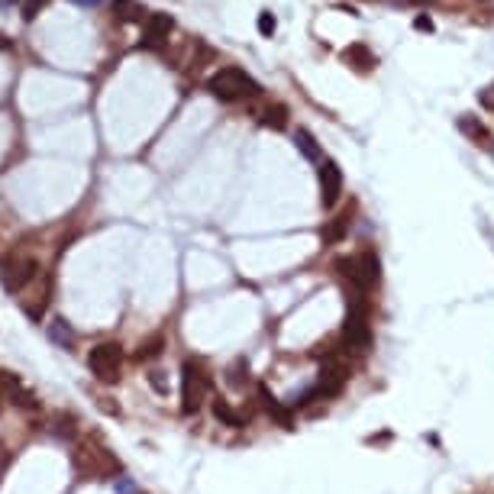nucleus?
<instances>
[{"instance_id":"nucleus-1","label":"nucleus","mask_w":494,"mask_h":494,"mask_svg":"<svg viewBox=\"0 0 494 494\" xmlns=\"http://www.w3.org/2000/svg\"><path fill=\"white\" fill-rule=\"evenodd\" d=\"M207 91L214 94L216 101H223V103H239V101H252V97H259L262 84L255 81L249 71H243V68L226 65V68H220V71H214V75L207 78Z\"/></svg>"},{"instance_id":"nucleus-2","label":"nucleus","mask_w":494,"mask_h":494,"mask_svg":"<svg viewBox=\"0 0 494 494\" xmlns=\"http://www.w3.org/2000/svg\"><path fill=\"white\" fill-rule=\"evenodd\" d=\"M336 269H339V275H343L355 291H362V294H368V291L378 284V278H382V265H378V255H375L372 249L359 252V255H349V259H339Z\"/></svg>"},{"instance_id":"nucleus-3","label":"nucleus","mask_w":494,"mask_h":494,"mask_svg":"<svg viewBox=\"0 0 494 494\" xmlns=\"http://www.w3.org/2000/svg\"><path fill=\"white\" fill-rule=\"evenodd\" d=\"M349 300V314H346V327H343V336L346 343L352 346V349H365V346L372 343V327H368V300H365L362 291L352 288V298Z\"/></svg>"},{"instance_id":"nucleus-4","label":"nucleus","mask_w":494,"mask_h":494,"mask_svg":"<svg viewBox=\"0 0 494 494\" xmlns=\"http://www.w3.org/2000/svg\"><path fill=\"white\" fill-rule=\"evenodd\" d=\"M207 391H210V375L204 372V365L185 362V372H181V411L197 414Z\"/></svg>"},{"instance_id":"nucleus-5","label":"nucleus","mask_w":494,"mask_h":494,"mask_svg":"<svg viewBox=\"0 0 494 494\" xmlns=\"http://www.w3.org/2000/svg\"><path fill=\"white\" fill-rule=\"evenodd\" d=\"M87 368L94 372L97 382H107L113 384L120 378V368H123V349L120 343H97L87 352Z\"/></svg>"},{"instance_id":"nucleus-6","label":"nucleus","mask_w":494,"mask_h":494,"mask_svg":"<svg viewBox=\"0 0 494 494\" xmlns=\"http://www.w3.org/2000/svg\"><path fill=\"white\" fill-rule=\"evenodd\" d=\"M36 271H39V262L33 259V255L13 252V255H7V259L0 262V281H3V288H7L10 294L26 288L29 281L36 278Z\"/></svg>"},{"instance_id":"nucleus-7","label":"nucleus","mask_w":494,"mask_h":494,"mask_svg":"<svg viewBox=\"0 0 494 494\" xmlns=\"http://www.w3.org/2000/svg\"><path fill=\"white\" fill-rule=\"evenodd\" d=\"M75 468L81 475H107V472H117L120 462L101 446H91V443H81L75 452Z\"/></svg>"},{"instance_id":"nucleus-8","label":"nucleus","mask_w":494,"mask_h":494,"mask_svg":"<svg viewBox=\"0 0 494 494\" xmlns=\"http://www.w3.org/2000/svg\"><path fill=\"white\" fill-rule=\"evenodd\" d=\"M320 204L333 210L339 204V197H343V168L336 165L333 159H320Z\"/></svg>"},{"instance_id":"nucleus-9","label":"nucleus","mask_w":494,"mask_h":494,"mask_svg":"<svg viewBox=\"0 0 494 494\" xmlns=\"http://www.w3.org/2000/svg\"><path fill=\"white\" fill-rule=\"evenodd\" d=\"M171 29H175V19L168 17V13H146V19H142L139 46L159 52V49L168 42V36H171Z\"/></svg>"},{"instance_id":"nucleus-10","label":"nucleus","mask_w":494,"mask_h":494,"mask_svg":"<svg viewBox=\"0 0 494 494\" xmlns=\"http://www.w3.org/2000/svg\"><path fill=\"white\" fill-rule=\"evenodd\" d=\"M339 58H343L352 71H359V75H368V71L378 65V56H375L365 42H352V46H346L343 52H339Z\"/></svg>"},{"instance_id":"nucleus-11","label":"nucleus","mask_w":494,"mask_h":494,"mask_svg":"<svg viewBox=\"0 0 494 494\" xmlns=\"http://www.w3.org/2000/svg\"><path fill=\"white\" fill-rule=\"evenodd\" d=\"M459 130L466 133L475 146H491V133H488L485 123L478 120V117H472V113H462V117H459Z\"/></svg>"},{"instance_id":"nucleus-12","label":"nucleus","mask_w":494,"mask_h":494,"mask_svg":"<svg viewBox=\"0 0 494 494\" xmlns=\"http://www.w3.org/2000/svg\"><path fill=\"white\" fill-rule=\"evenodd\" d=\"M110 7H113V17L120 23H142L146 19V7L139 0H113Z\"/></svg>"},{"instance_id":"nucleus-13","label":"nucleus","mask_w":494,"mask_h":494,"mask_svg":"<svg viewBox=\"0 0 494 494\" xmlns=\"http://www.w3.org/2000/svg\"><path fill=\"white\" fill-rule=\"evenodd\" d=\"M259 123L269 126V130H284V126H288V107H284V103H269V107L259 113Z\"/></svg>"},{"instance_id":"nucleus-14","label":"nucleus","mask_w":494,"mask_h":494,"mask_svg":"<svg viewBox=\"0 0 494 494\" xmlns=\"http://www.w3.org/2000/svg\"><path fill=\"white\" fill-rule=\"evenodd\" d=\"M294 142H298V149H300V155H304V159H310V162L323 159V152H320V146H317V139H314V133H310V130L298 126V133H294Z\"/></svg>"},{"instance_id":"nucleus-15","label":"nucleus","mask_w":494,"mask_h":494,"mask_svg":"<svg viewBox=\"0 0 494 494\" xmlns=\"http://www.w3.org/2000/svg\"><path fill=\"white\" fill-rule=\"evenodd\" d=\"M49 339H52V343H58L62 349H75V343H78L75 330L68 327L65 320H52V323H49Z\"/></svg>"},{"instance_id":"nucleus-16","label":"nucleus","mask_w":494,"mask_h":494,"mask_svg":"<svg viewBox=\"0 0 494 494\" xmlns=\"http://www.w3.org/2000/svg\"><path fill=\"white\" fill-rule=\"evenodd\" d=\"M346 233H349V214L330 220V223L323 226V233H320V236H323V243H327V246H333V243H339Z\"/></svg>"},{"instance_id":"nucleus-17","label":"nucleus","mask_w":494,"mask_h":494,"mask_svg":"<svg viewBox=\"0 0 494 494\" xmlns=\"http://www.w3.org/2000/svg\"><path fill=\"white\" fill-rule=\"evenodd\" d=\"M214 414L223 420V423H230V427H243V417H239V414H236L226 401H220V398L214 401Z\"/></svg>"},{"instance_id":"nucleus-18","label":"nucleus","mask_w":494,"mask_h":494,"mask_svg":"<svg viewBox=\"0 0 494 494\" xmlns=\"http://www.w3.org/2000/svg\"><path fill=\"white\" fill-rule=\"evenodd\" d=\"M255 26H259V33L265 39H271V36H275V29H278V19H275V13H271V10H262L259 19H255Z\"/></svg>"},{"instance_id":"nucleus-19","label":"nucleus","mask_w":494,"mask_h":494,"mask_svg":"<svg viewBox=\"0 0 494 494\" xmlns=\"http://www.w3.org/2000/svg\"><path fill=\"white\" fill-rule=\"evenodd\" d=\"M162 346H165V336H152V339H149V343H142L139 346V352H136V355H139V359H155V355H159L162 352Z\"/></svg>"},{"instance_id":"nucleus-20","label":"nucleus","mask_w":494,"mask_h":494,"mask_svg":"<svg viewBox=\"0 0 494 494\" xmlns=\"http://www.w3.org/2000/svg\"><path fill=\"white\" fill-rule=\"evenodd\" d=\"M46 3H49V0H23V19H26V23H33V19H36L39 13L46 10Z\"/></svg>"},{"instance_id":"nucleus-21","label":"nucleus","mask_w":494,"mask_h":494,"mask_svg":"<svg viewBox=\"0 0 494 494\" xmlns=\"http://www.w3.org/2000/svg\"><path fill=\"white\" fill-rule=\"evenodd\" d=\"M478 103H482L485 110H494V81L488 84L485 91H478Z\"/></svg>"},{"instance_id":"nucleus-22","label":"nucleus","mask_w":494,"mask_h":494,"mask_svg":"<svg viewBox=\"0 0 494 494\" xmlns=\"http://www.w3.org/2000/svg\"><path fill=\"white\" fill-rule=\"evenodd\" d=\"M243 368H246L243 359H239V362L230 368V384H233V388H243Z\"/></svg>"},{"instance_id":"nucleus-23","label":"nucleus","mask_w":494,"mask_h":494,"mask_svg":"<svg viewBox=\"0 0 494 494\" xmlns=\"http://www.w3.org/2000/svg\"><path fill=\"white\" fill-rule=\"evenodd\" d=\"M414 29H420V33H433V19H429L427 13H420V17L414 19Z\"/></svg>"},{"instance_id":"nucleus-24","label":"nucleus","mask_w":494,"mask_h":494,"mask_svg":"<svg viewBox=\"0 0 494 494\" xmlns=\"http://www.w3.org/2000/svg\"><path fill=\"white\" fill-rule=\"evenodd\" d=\"M7 407V388H3V372H0V414Z\"/></svg>"},{"instance_id":"nucleus-25","label":"nucleus","mask_w":494,"mask_h":494,"mask_svg":"<svg viewBox=\"0 0 494 494\" xmlns=\"http://www.w3.org/2000/svg\"><path fill=\"white\" fill-rule=\"evenodd\" d=\"M71 3H81V7H97L101 0H71Z\"/></svg>"},{"instance_id":"nucleus-26","label":"nucleus","mask_w":494,"mask_h":494,"mask_svg":"<svg viewBox=\"0 0 494 494\" xmlns=\"http://www.w3.org/2000/svg\"><path fill=\"white\" fill-rule=\"evenodd\" d=\"M3 7H13V3H23V0H0Z\"/></svg>"},{"instance_id":"nucleus-27","label":"nucleus","mask_w":494,"mask_h":494,"mask_svg":"<svg viewBox=\"0 0 494 494\" xmlns=\"http://www.w3.org/2000/svg\"><path fill=\"white\" fill-rule=\"evenodd\" d=\"M0 49H10V42H7V39H3V36H0Z\"/></svg>"}]
</instances>
